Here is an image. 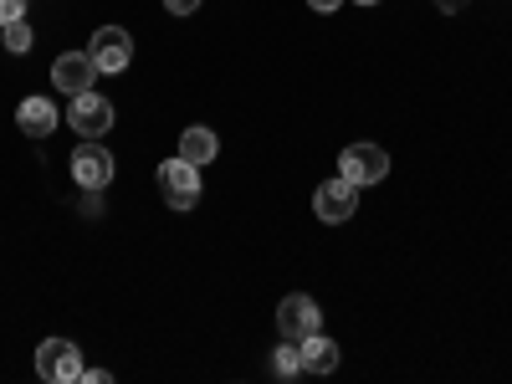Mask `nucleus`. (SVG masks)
I'll return each instance as SVG.
<instances>
[{"mask_svg":"<svg viewBox=\"0 0 512 384\" xmlns=\"http://www.w3.org/2000/svg\"><path fill=\"white\" fill-rule=\"evenodd\" d=\"M154 180H159L164 200L175 205V210H190L200 200V164H190V159H164Z\"/></svg>","mask_w":512,"mask_h":384,"instance_id":"nucleus-1","label":"nucleus"},{"mask_svg":"<svg viewBox=\"0 0 512 384\" xmlns=\"http://www.w3.org/2000/svg\"><path fill=\"white\" fill-rule=\"evenodd\" d=\"M338 175L354 180L359 190H364V185H379L384 175H390V154H384L379 144H349L344 159H338Z\"/></svg>","mask_w":512,"mask_h":384,"instance_id":"nucleus-2","label":"nucleus"},{"mask_svg":"<svg viewBox=\"0 0 512 384\" xmlns=\"http://www.w3.org/2000/svg\"><path fill=\"white\" fill-rule=\"evenodd\" d=\"M36 374L47 384H72L82 379V354L77 344H67V338H47V344L36 349Z\"/></svg>","mask_w":512,"mask_h":384,"instance_id":"nucleus-3","label":"nucleus"},{"mask_svg":"<svg viewBox=\"0 0 512 384\" xmlns=\"http://www.w3.org/2000/svg\"><path fill=\"white\" fill-rule=\"evenodd\" d=\"M354 210H359V185H354V180L338 175V180H323V185H318V195H313V216H318V221L338 226V221H349Z\"/></svg>","mask_w":512,"mask_h":384,"instance_id":"nucleus-4","label":"nucleus"},{"mask_svg":"<svg viewBox=\"0 0 512 384\" xmlns=\"http://www.w3.org/2000/svg\"><path fill=\"white\" fill-rule=\"evenodd\" d=\"M88 57H93L98 72H123L128 62H134V36H128L123 26H98Z\"/></svg>","mask_w":512,"mask_h":384,"instance_id":"nucleus-5","label":"nucleus"},{"mask_svg":"<svg viewBox=\"0 0 512 384\" xmlns=\"http://www.w3.org/2000/svg\"><path fill=\"white\" fill-rule=\"evenodd\" d=\"M277 328H282V338H292V344H303L308 333H318V328H323V313H318L313 297L292 292V297H282V308H277Z\"/></svg>","mask_w":512,"mask_h":384,"instance_id":"nucleus-6","label":"nucleus"},{"mask_svg":"<svg viewBox=\"0 0 512 384\" xmlns=\"http://www.w3.org/2000/svg\"><path fill=\"white\" fill-rule=\"evenodd\" d=\"M67 123L77 128L82 139H103L108 128H113V103H108V98H98V93H77V98H72Z\"/></svg>","mask_w":512,"mask_h":384,"instance_id":"nucleus-7","label":"nucleus"},{"mask_svg":"<svg viewBox=\"0 0 512 384\" xmlns=\"http://www.w3.org/2000/svg\"><path fill=\"white\" fill-rule=\"evenodd\" d=\"M72 180L82 185V190H103L108 180H113V154L103 149V144H77V154H72Z\"/></svg>","mask_w":512,"mask_h":384,"instance_id":"nucleus-8","label":"nucleus"},{"mask_svg":"<svg viewBox=\"0 0 512 384\" xmlns=\"http://www.w3.org/2000/svg\"><path fill=\"white\" fill-rule=\"evenodd\" d=\"M93 77H98V67H93L88 52H62L52 62V82H57V93H67V98L93 93Z\"/></svg>","mask_w":512,"mask_h":384,"instance_id":"nucleus-9","label":"nucleus"},{"mask_svg":"<svg viewBox=\"0 0 512 384\" xmlns=\"http://www.w3.org/2000/svg\"><path fill=\"white\" fill-rule=\"evenodd\" d=\"M16 123H21V134L26 139H52V128H57V108L52 98H26L16 108Z\"/></svg>","mask_w":512,"mask_h":384,"instance_id":"nucleus-10","label":"nucleus"},{"mask_svg":"<svg viewBox=\"0 0 512 384\" xmlns=\"http://www.w3.org/2000/svg\"><path fill=\"white\" fill-rule=\"evenodd\" d=\"M297 349H303V369L308 374H333L338 369V344H333V338H323V333H308Z\"/></svg>","mask_w":512,"mask_h":384,"instance_id":"nucleus-11","label":"nucleus"},{"mask_svg":"<svg viewBox=\"0 0 512 384\" xmlns=\"http://www.w3.org/2000/svg\"><path fill=\"white\" fill-rule=\"evenodd\" d=\"M216 149H221V139L210 134V128H185L180 159H190V164H210V159H216Z\"/></svg>","mask_w":512,"mask_h":384,"instance_id":"nucleus-12","label":"nucleus"},{"mask_svg":"<svg viewBox=\"0 0 512 384\" xmlns=\"http://www.w3.org/2000/svg\"><path fill=\"white\" fill-rule=\"evenodd\" d=\"M272 369H277V374H297V369H303V349H297L292 338H287V344L272 354Z\"/></svg>","mask_w":512,"mask_h":384,"instance_id":"nucleus-13","label":"nucleus"},{"mask_svg":"<svg viewBox=\"0 0 512 384\" xmlns=\"http://www.w3.org/2000/svg\"><path fill=\"white\" fill-rule=\"evenodd\" d=\"M0 31H6V52H31V26L26 21H11V26H0Z\"/></svg>","mask_w":512,"mask_h":384,"instance_id":"nucleus-14","label":"nucleus"},{"mask_svg":"<svg viewBox=\"0 0 512 384\" xmlns=\"http://www.w3.org/2000/svg\"><path fill=\"white\" fill-rule=\"evenodd\" d=\"M26 16V0H0V26H11Z\"/></svg>","mask_w":512,"mask_h":384,"instance_id":"nucleus-15","label":"nucleus"},{"mask_svg":"<svg viewBox=\"0 0 512 384\" xmlns=\"http://www.w3.org/2000/svg\"><path fill=\"white\" fill-rule=\"evenodd\" d=\"M164 6H169V16H195L200 0H164Z\"/></svg>","mask_w":512,"mask_h":384,"instance_id":"nucleus-16","label":"nucleus"},{"mask_svg":"<svg viewBox=\"0 0 512 384\" xmlns=\"http://www.w3.org/2000/svg\"><path fill=\"white\" fill-rule=\"evenodd\" d=\"M436 6H441L446 16H461V11H466V0H436Z\"/></svg>","mask_w":512,"mask_h":384,"instance_id":"nucleus-17","label":"nucleus"},{"mask_svg":"<svg viewBox=\"0 0 512 384\" xmlns=\"http://www.w3.org/2000/svg\"><path fill=\"white\" fill-rule=\"evenodd\" d=\"M308 6H313V11H338L344 0H308Z\"/></svg>","mask_w":512,"mask_h":384,"instance_id":"nucleus-18","label":"nucleus"},{"mask_svg":"<svg viewBox=\"0 0 512 384\" xmlns=\"http://www.w3.org/2000/svg\"><path fill=\"white\" fill-rule=\"evenodd\" d=\"M359 6H379V0H359Z\"/></svg>","mask_w":512,"mask_h":384,"instance_id":"nucleus-19","label":"nucleus"}]
</instances>
